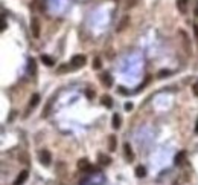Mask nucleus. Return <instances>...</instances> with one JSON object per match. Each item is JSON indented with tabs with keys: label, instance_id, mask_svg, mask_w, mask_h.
Instances as JSON below:
<instances>
[{
	"label": "nucleus",
	"instance_id": "aec40b11",
	"mask_svg": "<svg viewBox=\"0 0 198 185\" xmlns=\"http://www.w3.org/2000/svg\"><path fill=\"white\" fill-rule=\"evenodd\" d=\"M50 107H52V99L47 103V106L43 109V113H41V118H46L47 115H49V112H50Z\"/></svg>",
	"mask_w": 198,
	"mask_h": 185
},
{
	"label": "nucleus",
	"instance_id": "4be33fe9",
	"mask_svg": "<svg viewBox=\"0 0 198 185\" xmlns=\"http://www.w3.org/2000/svg\"><path fill=\"white\" fill-rule=\"evenodd\" d=\"M29 69H31V72H32V74H35V72H37V67H35V60H34V58H31V60H29Z\"/></svg>",
	"mask_w": 198,
	"mask_h": 185
},
{
	"label": "nucleus",
	"instance_id": "393cba45",
	"mask_svg": "<svg viewBox=\"0 0 198 185\" xmlns=\"http://www.w3.org/2000/svg\"><path fill=\"white\" fill-rule=\"evenodd\" d=\"M194 95H195V96H198V83H195V84H194Z\"/></svg>",
	"mask_w": 198,
	"mask_h": 185
},
{
	"label": "nucleus",
	"instance_id": "9d476101",
	"mask_svg": "<svg viewBox=\"0 0 198 185\" xmlns=\"http://www.w3.org/2000/svg\"><path fill=\"white\" fill-rule=\"evenodd\" d=\"M184 161H186V151H180L175 156V165H183Z\"/></svg>",
	"mask_w": 198,
	"mask_h": 185
},
{
	"label": "nucleus",
	"instance_id": "f257e3e1",
	"mask_svg": "<svg viewBox=\"0 0 198 185\" xmlns=\"http://www.w3.org/2000/svg\"><path fill=\"white\" fill-rule=\"evenodd\" d=\"M38 158H40V162L44 165V167H49L50 162H52V155L49 150H41L38 153Z\"/></svg>",
	"mask_w": 198,
	"mask_h": 185
},
{
	"label": "nucleus",
	"instance_id": "f3484780",
	"mask_svg": "<svg viewBox=\"0 0 198 185\" xmlns=\"http://www.w3.org/2000/svg\"><path fill=\"white\" fill-rule=\"evenodd\" d=\"M136 176H137V178H145V176H146V168L142 167V165H139V167L136 168Z\"/></svg>",
	"mask_w": 198,
	"mask_h": 185
},
{
	"label": "nucleus",
	"instance_id": "f03ea898",
	"mask_svg": "<svg viewBox=\"0 0 198 185\" xmlns=\"http://www.w3.org/2000/svg\"><path fill=\"white\" fill-rule=\"evenodd\" d=\"M31 31H32V35L34 38H40V34H41V25H40V20L37 17H34L31 20Z\"/></svg>",
	"mask_w": 198,
	"mask_h": 185
},
{
	"label": "nucleus",
	"instance_id": "39448f33",
	"mask_svg": "<svg viewBox=\"0 0 198 185\" xmlns=\"http://www.w3.org/2000/svg\"><path fill=\"white\" fill-rule=\"evenodd\" d=\"M101 81H102V84H104L105 87H111V86H113V78H111V75H110L108 72H104V74L101 75Z\"/></svg>",
	"mask_w": 198,
	"mask_h": 185
},
{
	"label": "nucleus",
	"instance_id": "423d86ee",
	"mask_svg": "<svg viewBox=\"0 0 198 185\" xmlns=\"http://www.w3.org/2000/svg\"><path fill=\"white\" fill-rule=\"evenodd\" d=\"M123 151H125V158L131 162L133 159H134V153H133V150H131V145L128 144V142H125L123 144Z\"/></svg>",
	"mask_w": 198,
	"mask_h": 185
},
{
	"label": "nucleus",
	"instance_id": "a878e982",
	"mask_svg": "<svg viewBox=\"0 0 198 185\" xmlns=\"http://www.w3.org/2000/svg\"><path fill=\"white\" fill-rule=\"evenodd\" d=\"M131 109H133V104L131 103H126L125 104V110H131Z\"/></svg>",
	"mask_w": 198,
	"mask_h": 185
},
{
	"label": "nucleus",
	"instance_id": "cd10ccee",
	"mask_svg": "<svg viewBox=\"0 0 198 185\" xmlns=\"http://www.w3.org/2000/svg\"><path fill=\"white\" fill-rule=\"evenodd\" d=\"M194 12H195V15L198 17V0H197V3H195V9H194Z\"/></svg>",
	"mask_w": 198,
	"mask_h": 185
},
{
	"label": "nucleus",
	"instance_id": "1a4fd4ad",
	"mask_svg": "<svg viewBox=\"0 0 198 185\" xmlns=\"http://www.w3.org/2000/svg\"><path fill=\"white\" fill-rule=\"evenodd\" d=\"M177 8L181 14H186L188 12V2L186 0H177Z\"/></svg>",
	"mask_w": 198,
	"mask_h": 185
},
{
	"label": "nucleus",
	"instance_id": "9b49d317",
	"mask_svg": "<svg viewBox=\"0 0 198 185\" xmlns=\"http://www.w3.org/2000/svg\"><path fill=\"white\" fill-rule=\"evenodd\" d=\"M101 103H102V106H105L107 109L113 107V99H111V96H108V95H104L102 99H101Z\"/></svg>",
	"mask_w": 198,
	"mask_h": 185
},
{
	"label": "nucleus",
	"instance_id": "4468645a",
	"mask_svg": "<svg viewBox=\"0 0 198 185\" xmlns=\"http://www.w3.org/2000/svg\"><path fill=\"white\" fill-rule=\"evenodd\" d=\"M98 159H99V162H101L102 165H108V164L111 162V159H110V156H105V155H102V153H99V156H98Z\"/></svg>",
	"mask_w": 198,
	"mask_h": 185
},
{
	"label": "nucleus",
	"instance_id": "412c9836",
	"mask_svg": "<svg viewBox=\"0 0 198 185\" xmlns=\"http://www.w3.org/2000/svg\"><path fill=\"white\" fill-rule=\"evenodd\" d=\"M169 75H171V70H168V69H163L157 74L158 78H165V77H169Z\"/></svg>",
	"mask_w": 198,
	"mask_h": 185
},
{
	"label": "nucleus",
	"instance_id": "a211bd4d",
	"mask_svg": "<svg viewBox=\"0 0 198 185\" xmlns=\"http://www.w3.org/2000/svg\"><path fill=\"white\" fill-rule=\"evenodd\" d=\"M111 126H113V129H119L120 127V116H119L118 113L113 115V124Z\"/></svg>",
	"mask_w": 198,
	"mask_h": 185
},
{
	"label": "nucleus",
	"instance_id": "5701e85b",
	"mask_svg": "<svg viewBox=\"0 0 198 185\" xmlns=\"http://www.w3.org/2000/svg\"><path fill=\"white\" fill-rule=\"evenodd\" d=\"M85 95H87V98H88V99H91V98L95 96V92H93V90H90V89H87V90H85Z\"/></svg>",
	"mask_w": 198,
	"mask_h": 185
},
{
	"label": "nucleus",
	"instance_id": "b1692460",
	"mask_svg": "<svg viewBox=\"0 0 198 185\" xmlns=\"http://www.w3.org/2000/svg\"><path fill=\"white\" fill-rule=\"evenodd\" d=\"M194 34H195V37H197V40H198V23L194 25Z\"/></svg>",
	"mask_w": 198,
	"mask_h": 185
},
{
	"label": "nucleus",
	"instance_id": "ddd939ff",
	"mask_svg": "<svg viewBox=\"0 0 198 185\" xmlns=\"http://www.w3.org/2000/svg\"><path fill=\"white\" fill-rule=\"evenodd\" d=\"M40 103V95L38 93H34L32 96H31V101H29V109H34V107H37V104Z\"/></svg>",
	"mask_w": 198,
	"mask_h": 185
},
{
	"label": "nucleus",
	"instance_id": "0eeeda50",
	"mask_svg": "<svg viewBox=\"0 0 198 185\" xmlns=\"http://www.w3.org/2000/svg\"><path fill=\"white\" fill-rule=\"evenodd\" d=\"M128 25H130V17H128V15H125V17H123L120 22H119V25H118V28H116V31H118V32H122V31H123V29H125Z\"/></svg>",
	"mask_w": 198,
	"mask_h": 185
},
{
	"label": "nucleus",
	"instance_id": "f8f14e48",
	"mask_svg": "<svg viewBox=\"0 0 198 185\" xmlns=\"http://www.w3.org/2000/svg\"><path fill=\"white\" fill-rule=\"evenodd\" d=\"M78 168H81V170H88L90 168V162H88V159H85V158H82V159H79L78 161Z\"/></svg>",
	"mask_w": 198,
	"mask_h": 185
},
{
	"label": "nucleus",
	"instance_id": "6ab92c4d",
	"mask_svg": "<svg viewBox=\"0 0 198 185\" xmlns=\"http://www.w3.org/2000/svg\"><path fill=\"white\" fill-rule=\"evenodd\" d=\"M91 66H93V69H95V70H99V69L102 67V63H101V58H99V57H96V58L93 60V63H91Z\"/></svg>",
	"mask_w": 198,
	"mask_h": 185
},
{
	"label": "nucleus",
	"instance_id": "20e7f679",
	"mask_svg": "<svg viewBox=\"0 0 198 185\" xmlns=\"http://www.w3.org/2000/svg\"><path fill=\"white\" fill-rule=\"evenodd\" d=\"M28 176H29V171H28V170L20 171V173H18V176H17V179L14 181V185H23L25 182H26Z\"/></svg>",
	"mask_w": 198,
	"mask_h": 185
},
{
	"label": "nucleus",
	"instance_id": "bb28decb",
	"mask_svg": "<svg viewBox=\"0 0 198 185\" xmlns=\"http://www.w3.org/2000/svg\"><path fill=\"white\" fill-rule=\"evenodd\" d=\"M5 29H6V20L3 18L2 20V31H5Z\"/></svg>",
	"mask_w": 198,
	"mask_h": 185
},
{
	"label": "nucleus",
	"instance_id": "7ed1b4c3",
	"mask_svg": "<svg viewBox=\"0 0 198 185\" xmlns=\"http://www.w3.org/2000/svg\"><path fill=\"white\" fill-rule=\"evenodd\" d=\"M85 61H87L85 55H73L72 60H70V64H72V67L78 69V67H82L85 64Z\"/></svg>",
	"mask_w": 198,
	"mask_h": 185
},
{
	"label": "nucleus",
	"instance_id": "6e6552de",
	"mask_svg": "<svg viewBox=\"0 0 198 185\" xmlns=\"http://www.w3.org/2000/svg\"><path fill=\"white\" fill-rule=\"evenodd\" d=\"M118 148V138L115 135H110L108 136V150L110 151H115Z\"/></svg>",
	"mask_w": 198,
	"mask_h": 185
},
{
	"label": "nucleus",
	"instance_id": "2eb2a0df",
	"mask_svg": "<svg viewBox=\"0 0 198 185\" xmlns=\"http://www.w3.org/2000/svg\"><path fill=\"white\" fill-rule=\"evenodd\" d=\"M41 61H43L46 66H49V67H50V66H53V63H55V61H53V60H52L49 55H44V54L41 55Z\"/></svg>",
	"mask_w": 198,
	"mask_h": 185
},
{
	"label": "nucleus",
	"instance_id": "c85d7f7f",
	"mask_svg": "<svg viewBox=\"0 0 198 185\" xmlns=\"http://www.w3.org/2000/svg\"><path fill=\"white\" fill-rule=\"evenodd\" d=\"M195 133H198V119H197V126H195Z\"/></svg>",
	"mask_w": 198,
	"mask_h": 185
},
{
	"label": "nucleus",
	"instance_id": "dca6fc26",
	"mask_svg": "<svg viewBox=\"0 0 198 185\" xmlns=\"http://www.w3.org/2000/svg\"><path fill=\"white\" fill-rule=\"evenodd\" d=\"M69 70H70V66H69V64H61V66H58L56 74H58V75H63V74H66V72H69Z\"/></svg>",
	"mask_w": 198,
	"mask_h": 185
}]
</instances>
